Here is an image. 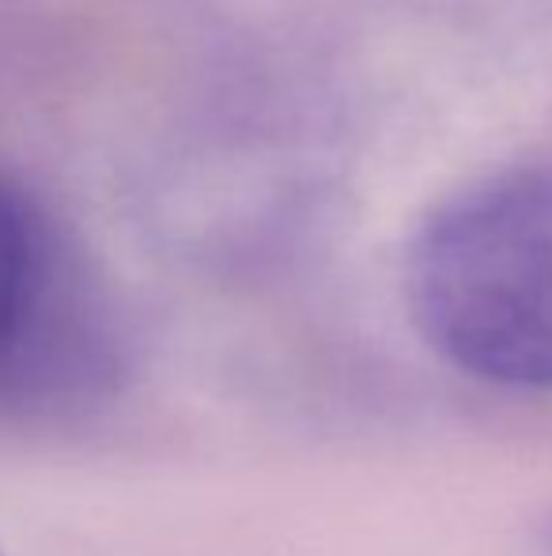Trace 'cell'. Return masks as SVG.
<instances>
[{
  "mask_svg": "<svg viewBox=\"0 0 552 556\" xmlns=\"http://www.w3.org/2000/svg\"><path fill=\"white\" fill-rule=\"evenodd\" d=\"M53 254L30 208L0 182V367L61 295Z\"/></svg>",
  "mask_w": 552,
  "mask_h": 556,
  "instance_id": "2",
  "label": "cell"
},
{
  "mask_svg": "<svg viewBox=\"0 0 552 556\" xmlns=\"http://www.w3.org/2000/svg\"><path fill=\"white\" fill-rule=\"evenodd\" d=\"M401 280L409 318L450 367L552 394V163L442 198L409 239Z\"/></svg>",
  "mask_w": 552,
  "mask_h": 556,
  "instance_id": "1",
  "label": "cell"
}]
</instances>
